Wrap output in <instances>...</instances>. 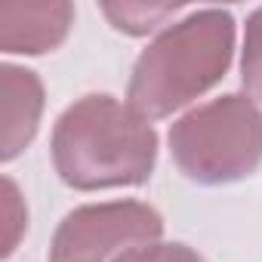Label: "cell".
Masks as SVG:
<instances>
[{
  "label": "cell",
  "mask_w": 262,
  "mask_h": 262,
  "mask_svg": "<svg viewBox=\"0 0 262 262\" xmlns=\"http://www.w3.org/2000/svg\"><path fill=\"white\" fill-rule=\"evenodd\" d=\"M53 167L77 191L142 185L158 164L155 126L108 93L68 105L53 126Z\"/></svg>",
  "instance_id": "1"
},
{
  "label": "cell",
  "mask_w": 262,
  "mask_h": 262,
  "mask_svg": "<svg viewBox=\"0 0 262 262\" xmlns=\"http://www.w3.org/2000/svg\"><path fill=\"white\" fill-rule=\"evenodd\" d=\"M234 56L228 10H194L170 22L133 65L126 102L145 120L170 117L216 86Z\"/></svg>",
  "instance_id": "2"
},
{
  "label": "cell",
  "mask_w": 262,
  "mask_h": 262,
  "mask_svg": "<svg viewBox=\"0 0 262 262\" xmlns=\"http://www.w3.org/2000/svg\"><path fill=\"white\" fill-rule=\"evenodd\" d=\"M176 167L198 185H228L262 164V111L250 96H219L170 126Z\"/></svg>",
  "instance_id": "3"
},
{
  "label": "cell",
  "mask_w": 262,
  "mask_h": 262,
  "mask_svg": "<svg viewBox=\"0 0 262 262\" xmlns=\"http://www.w3.org/2000/svg\"><path fill=\"white\" fill-rule=\"evenodd\" d=\"M164 234V219L142 201H108L71 210L50 244L47 262H123Z\"/></svg>",
  "instance_id": "4"
},
{
  "label": "cell",
  "mask_w": 262,
  "mask_h": 262,
  "mask_svg": "<svg viewBox=\"0 0 262 262\" xmlns=\"http://www.w3.org/2000/svg\"><path fill=\"white\" fill-rule=\"evenodd\" d=\"M74 25V7L50 4H4L0 7V50L7 56H43L56 50Z\"/></svg>",
  "instance_id": "5"
},
{
  "label": "cell",
  "mask_w": 262,
  "mask_h": 262,
  "mask_svg": "<svg viewBox=\"0 0 262 262\" xmlns=\"http://www.w3.org/2000/svg\"><path fill=\"white\" fill-rule=\"evenodd\" d=\"M0 90H4V139H0V158H19L31 139L37 136L40 114H43V83L34 71L22 65L0 68Z\"/></svg>",
  "instance_id": "6"
},
{
  "label": "cell",
  "mask_w": 262,
  "mask_h": 262,
  "mask_svg": "<svg viewBox=\"0 0 262 262\" xmlns=\"http://www.w3.org/2000/svg\"><path fill=\"white\" fill-rule=\"evenodd\" d=\"M102 13L111 19V25L117 31L126 34H148L161 25H167V19H173L179 13V7L170 4H105Z\"/></svg>",
  "instance_id": "7"
},
{
  "label": "cell",
  "mask_w": 262,
  "mask_h": 262,
  "mask_svg": "<svg viewBox=\"0 0 262 262\" xmlns=\"http://www.w3.org/2000/svg\"><path fill=\"white\" fill-rule=\"evenodd\" d=\"M241 83L247 96L262 102V7L253 10L244 28V56H241Z\"/></svg>",
  "instance_id": "8"
},
{
  "label": "cell",
  "mask_w": 262,
  "mask_h": 262,
  "mask_svg": "<svg viewBox=\"0 0 262 262\" xmlns=\"http://www.w3.org/2000/svg\"><path fill=\"white\" fill-rule=\"evenodd\" d=\"M25 228H28L25 201H22V194H19V185L7 176V179H4V250H0V253L10 256V253L19 247Z\"/></svg>",
  "instance_id": "9"
},
{
  "label": "cell",
  "mask_w": 262,
  "mask_h": 262,
  "mask_svg": "<svg viewBox=\"0 0 262 262\" xmlns=\"http://www.w3.org/2000/svg\"><path fill=\"white\" fill-rule=\"evenodd\" d=\"M123 262H204V259L185 244H161L158 241V244H151L133 256H126Z\"/></svg>",
  "instance_id": "10"
}]
</instances>
